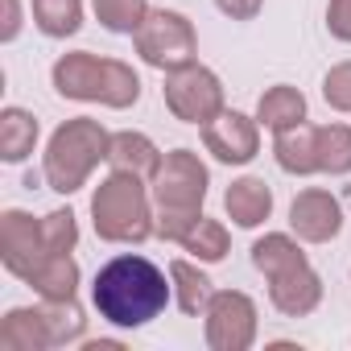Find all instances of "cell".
<instances>
[{
    "mask_svg": "<svg viewBox=\"0 0 351 351\" xmlns=\"http://www.w3.org/2000/svg\"><path fill=\"white\" fill-rule=\"evenodd\" d=\"M302 265H310V256L302 252V240H293L289 232H265L252 244V269L265 281H273V277H281L289 269H302Z\"/></svg>",
    "mask_w": 351,
    "mask_h": 351,
    "instance_id": "ac0fdd59",
    "label": "cell"
},
{
    "mask_svg": "<svg viewBox=\"0 0 351 351\" xmlns=\"http://www.w3.org/2000/svg\"><path fill=\"white\" fill-rule=\"evenodd\" d=\"M91 9H95V21L108 34L132 38L149 17V0H91Z\"/></svg>",
    "mask_w": 351,
    "mask_h": 351,
    "instance_id": "d4e9b609",
    "label": "cell"
},
{
    "mask_svg": "<svg viewBox=\"0 0 351 351\" xmlns=\"http://www.w3.org/2000/svg\"><path fill=\"white\" fill-rule=\"evenodd\" d=\"M326 34L351 46V0H326Z\"/></svg>",
    "mask_w": 351,
    "mask_h": 351,
    "instance_id": "f1b7e54d",
    "label": "cell"
},
{
    "mask_svg": "<svg viewBox=\"0 0 351 351\" xmlns=\"http://www.w3.org/2000/svg\"><path fill=\"white\" fill-rule=\"evenodd\" d=\"M161 95H165V108H169L173 120L195 124V128L211 124V120L228 108L223 79H219L211 66H203V62H186V66H178V71H169Z\"/></svg>",
    "mask_w": 351,
    "mask_h": 351,
    "instance_id": "52a82bcc",
    "label": "cell"
},
{
    "mask_svg": "<svg viewBox=\"0 0 351 351\" xmlns=\"http://www.w3.org/2000/svg\"><path fill=\"white\" fill-rule=\"evenodd\" d=\"M108 149H112V132L91 120V116H75V120H62L50 141H46V153H42V178L50 191L58 195H75L87 186V178L95 173L99 161H108Z\"/></svg>",
    "mask_w": 351,
    "mask_h": 351,
    "instance_id": "277c9868",
    "label": "cell"
},
{
    "mask_svg": "<svg viewBox=\"0 0 351 351\" xmlns=\"http://www.w3.org/2000/svg\"><path fill=\"white\" fill-rule=\"evenodd\" d=\"M0 347L9 351H54V335L42 306H13L0 318Z\"/></svg>",
    "mask_w": 351,
    "mask_h": 351,
    "instance_id": "5bb4252c",
    "label": "cell"
},
{
    "mask_svg": "<svg viewBox=\"0 0 351 351\" xmlns=\"http://www.w3.org/2000/svg\"><path fill=\"white\" fill-rule=\"evenodd\" d=\"M79 281H83L79 261H75L71 252H50V256L29 273L25 285H34V293H38L42 302H71V298H79Z\"/></svg>",
    "mask_w": 351,
    "mask_h": 351,
    "instance_id": "2e32d148",
    "label": "cell"
},
{
    "mask_svg": "<svg viewBox=\"0 0 351 351\" xmlns=\"http://www.w3.org/2000/svg\"><path fill=\"white\" fill-rule=\"evenodd\" d=\"M223 211L236 228H261L269 215H273V186L265 178H256V173H244V178H236L228 191H223Z\"/></svg>",
    "mask_w": 351,
    "mask_h": 351,
    "instance_id": "4fadbf2b",
    "label": "cell"
},
{
    "mask_svg": "<svg viewBox=\"0 0 351 351\" xmlns=\"http://www.w3.org/2000/svg\"><path fill=\"white\" fill-rule=\"evenodd\" d=\"M318 173H351V124H318Z\"/></svg>",
    "mask_w": 351,
    "mask_h": 351,
    "instance_id": "603a6c76",
    "label": "cell"
},
{
    "mask_svg": "<svg viewBox=\"0 0 351 351\" xmlns=\"http://www.w3.org/2000/svg\"><path fill=\"white\" fill-rule=\"evenodd\" d=\"M161 149L153 145V136L136 132V128H124V132H112V149H108V165L112 169H124V173H136V178H153L157 165H161Z\"/></svg>",
    "mask_w": 351,
    "mask_h": 351,
    "instance_id": "e0dca14e",
    "label": "cell"
},
{
    "mask_svg": "<svg viewBox=\"0 0 351 351\" xmlns=\"http://www.w3.org/2000/svg\"><path fill=\"white\" fill-rule=\"evenodd\" d=\"M42 236H46V252H75V244H79V215L71 207H58V211L42 215Z\"/></svg>",
    "mask_w": 351,
    "mask_h": 351,
    "instance_id": "4316f807",
    "label": "cell"
},
{
    "mask_svg": "<svg viewBox=\"0 0 351 351\" xmlns=\"http://www.w3.org/2000/svg\"><path fill=\"white\" fill-rule=\"evenodd\" d=\"M50 83L62 99L75 104H104L124 112L141 99V75L120 58H99L91 50H71L50 66Z\"/></svg>",
    "mask_w": 351,
    "mask_h": 351,
    "instance_id": "7a4b0ae2",
    "label": "cell"
},
{
    "mask_svg": "<svg viewBox=\"0 0 351 351\" xmlns=\"http://www.w3.org/2000/svg\"><path fill=\"white\" fill-rule=\"evenodd\" d=\"M256 120L269 132H285L293 124H306V95L298 87H289V83H273L256 99Z\"/></svg>",
    "mask_w": 351,
    "mask_h": 351,
    "instance_id": "ffe728a7",
    "label": "cell"
},
{
    "mask_svg": "<svg viewBox=\"0 0 351 351\" xmlns=\"http://www.w3.org/2000/svg\"><path fill=\"white\" fill-rule=\"evenodd\" d=\"M203 149L219 165H248L261 153V120L236 108H223L211 124H203Z\"/></svg>",
    "mask_w": 351,
    "mask_h": 351,
    "instance_id": "30bf717a",
    "label": "cell"
},
{
    "mask_svg": "<svg viewBox=\"0 0 351 351\" xmlns=\"http://www.w3.org/2000/svg\"><path fill=\"white\" fill-rule=\"evenodd\" d=\"M173 302V281L169 269H157L149 256L141 252H120L112 256L95 281H91V306L108 326L120 330H141L153 318L165 314V306Z\"/></svg>",
    "mask_w": 351,
    "mask_h": 351,
    "instance_id": "6da1fadb",
    "label": "cell"
},
{
    "mask_svg": "<svg viewBox=\"0 0 351 351\" xmlns=\"http://www.w3.org/2000/svg\"><path fill=\"white\" fill-rule=\"evenodd\" d=\"M42 310H46V322H50L54 347H71V343L87 339V314H83L79 298H71V302H42Z\"/></svg>",
    "mask_w": 351,
    "mask_h": 351,
    "instance_id": "484cf974",
    "label": "cell"
},
{
    "mask_svg": "<svg viewBox=\"0 0 351 351\" xmlns=\"http://www.w3.org/2000/svg\"><path fill=\"white\" fill-rule=\"evenodd\" d=\"M261 314L244 289H215L203 310V339L211 351H248L256 343Z\"/></svg>",
    "mask_w": 351,
    "mask_h": 351,
    "instance_id": "ba28073f",
    "label": "cell"
},
{
    "mask_svg": "<svg viewBox=\"0 0 351 351\" xmlns=\"http://www.w3.org/2000/svg\"><path fill=\"white\" fill-rule=\"evenodd\" d=\"M21 0H5V25H0V42L5 46H13L17 38H21Z\"/></svg>",
    "mask_w": 351,
    "mask_h": 351,
    "instance_id": "4dcf8cb0",
    "label": "cell"
},
{
    "mask_svg": "<svg viewBox=\"0 0 351 351\" xmlns=\"http://www.w3.org/2000/svg\"><path fill=\"white\" fill-rule=\"evenodd\" d=\"M132 46L141 62L161 75L178 71L186 62H199V34L186 13H173V9H149L145 25L132 34Z\"/></svg>",
    "mask_w": 351,
    "mask_h": 351,
    "instance_id": "8992f818",
    "label": "cell"
},
{
    "mask_svg": "<svg viewBox=\"0 0 351 351\" xmlns=\"http://www.w3.org/2000/svg\"><path fill=\"white\" fill-rule=\"evenodd\" d=\"M38 116L9 104V108H0V161H9V165H21L34 149H38Z\"/></svg>",
    "mask_w": 351,
    "mask_h": 351,
    "instance_id": "d6986e66",
    "label": "cell"
},
{
    "mask_svg": "<svg viewBox=\"0 0 351 351\" xmlns=\"http://www.w3.org/2000/svg\"><path fill=\"white\" fill-rule=\"evenodd\" d=\"M46 236H42V219H34L29 211L9 207L0 215V265H5L17 281H29V273L46 261Z\"/></svg>",
    "mask_w": 351,
    "mask_h": 351,
    "instance_id": "9c48e42d",
    "label": "cell"
},
{
    "mask_svg": "<svg viewBox=\"0 0 351 351\" xmlns=\"http://www.w3.org/2000/svg\"><path fill=\"white\" fill-rule=\"evenodd\" d=\"M182 248H186L199 265H219V261L232 252V236H228V228H223L219 219H207V215H203V219L186 232Z\"/></svg>",
    "mask_w": 351,
    "mask_h": 351,
    "instance_id": "cb8c5ba5",
    "label": "cell"
},
{
    "mask_svg": "<svg viewBox=\"0 0 351 351\" xmlns=\"http://www.w3.org/2000/svg\"><path fill=\"white\" fill-rule=\"evenodd\" d=\"M29 17L46 38H75L83 29V0H29Z\"/></svg>",
    "mask_w": 351,
    "mask_h": 351,
    "instance_id": "7402d4cb",
    "label": "cell"
},
{
    "mask_svg": "<svg viewBox=\"0 0 351 351\" xmlns=\"http://www.w3.org/2000/svg\"><path fill=\"white\" fill-rule=\"evenodd\" d=\"M289 232L302 244H330L343 232V203L322 191V186H306L293 203H289Z\"/></svg>",
    "mask_w": 351,
    "mask_h": 351,
    "instance_id": "8fae6325",
    "label": "cell"
},
{
    "mask_svg": "<svg viewBox=\"0 0 351 351\" xmlns=\"http://www.w3.org/2000/svg\"><path fill=\"white\" fill-rule=\"evenodd\" d=\"M79 347L83 351H124V343H116V339H83Z\"/></svg>",
    "mask_w": 351,
    "mask_h": 351,
    "instance_id": "1f68e13d",
    "label": "cell"
},
{
    "mask_svg": "<svg viewBox=\"0 0 351 351\" xmlns=\"http://www.w3.org/2000/svg\"><path fill=\"white\" fill-rule=\"evenodd\" d=\"M169 281H173V302H178V310L186 318H203V310L215 293L211 277L195 261H169Z\"/></svg>",
    "mask_w": 351,
    "mask_h": 351,
    "instance_id": "44dd1931",
    "label": "cell"
},
{
    "mask_svg": "<svg viewBox=\"0 0 351 351\" xmlns=\"http://www.w3.org/2000/svg\"><path fill=\"white\" fill-rule=\"evenodd\" d=\"M215 9L228 17V21H256L265 0H215Z\"/></svg>",
    "mask_w": 351,
    "mask_h": 351,
    "instance_id": "f546056e",
    "label": "cell"
},
{
    "mask_svg": "<svg viewBox=\"0 0 351 351\" xmlns=\"http://www.w3.org/2000/svg\"><path fill=\"white\" fill-rule=\"evenodd\" d=\"M91 223L95 236L108 244H145L149 236H157V207L149 182L112 169L91 195Z\"/></svg>",
    "mask_w": 351,
    "mask_h": 351,
    "instance_id": "3957f363",
    "label": "cell"
},
{
    "mask_svg": "<svg viewBox=\"0 0 351 351\" xmlns=\"http://www.w3.org/2000/svg\"><path fill=\"white\" fill-rule=\"evenodd\" d=\"M322 99H326V108L351 116V58L347 62H335L322 75Z\"/></svg>",
    "mask_w": 351,
    "mask_h": 351,
    "instance_id": "83f0119b",
    "label": "cell"
},
{
    "mask_svg": "<svg viewBox=\"0 0 351 351\" xmlns=\"http://www.w3.org/2000/svg\"><path fill=\"white\" fill-rule=\"evenodd\" d=\"M273 161L293 178L318 173V124H293L285 132H273Z\"/></svg>",
    "mask_w": 351,
    "mask_h": 351,
    "instance_id": "9a60e30c",
    "label": "cell"
},
{
    "mask_svg": "<svg viewBox=\"0 0 351 351\" xmlns=\"http://www.w3.org/2000/svg\"><path fill=\"white\" fill-rule=\"evenodd\" d=\"M269 302L285 318H306V314H314L322 306V277L314 273V265L289 269V273L269 281Z\"/></svg>",
    "mask_w": 351,
    "mask_h": 351,
    "instance_id": "7c38bea8",
    "label": "cell"
},
{
    "mask_svg": "<svg viewBox=\"0 0 351 351\" xmlns=\"http://www.w3.org/2000/svg\"><path fill=\"white\" fill-rule=\"evenodd\" d=\"M207 186H211V169H207V161L195 149H169L161 157L157 173L149 178L157 215L199 219L203 215V203H207Z\"/></svg>",
    "mask_w": 351,
    "mask_h": 351,
    "instance_id": "5b68a950",
    "label": "cell"
}]
</instances>
